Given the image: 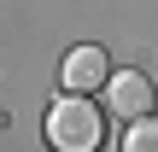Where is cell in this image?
<instances>
[{"instance_id": "4", "label": "cell", "mask_w": 158, "mask_h": 152, "mask_svg": "<svg viewBox=\"0 0 158 152\" xmlns=\"http://www.w3.org/2000/svg\"><path fill=\"white\" fill-rule=\"evenodd\" d=\"M123 152H158V117H135L129 129H123Z\"/></svg>"}, {"instance_id": "1", "label": "cell", "mask_w": 158, "mask_h": 152, "mask_svg": "<svg viewBox=\"0 0 158 152\" xmlns=\"http://www.w3.org/2000/svg\"><path fill=\"white\" fill-rule=\"evenodd\" d=\"M47 146L53 152H100L106 146V111L94 105V94H64L59 105H47Z\"/></svg>"}, {"instance_id": "3", "label": "cell", "mask_w": 158, "mask_h": 152, "mask_svg": "<svg viewBox=\"0 0 158 152\" xmlns=\"http://www.w3.org/2000/svg\"><path fill=\"white\" fill-rule=\"evenodd\" d=\"M59 76H64V94H100L111 76V59H106V47H70Z\"/></svg>"}, {"instance_id": "2", "label": "cell", "mask_w": 158, "mask_h": 152, "mask_svg": "<svg viewBox=\"0 0 158 152\" xmlns=\"http://www.w3.org/2000/svg\"><path fill=\"white\" fill-rule=\"evenodd\" d=\"M158 100V88L141 76V70H111L106 76V105L100 111H111V117H123V123H135V117H147Z\"/></svg>"}]
</instances>
